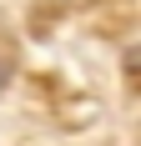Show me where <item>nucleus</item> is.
<instances>
[{
  "label": "nucleus",
  "instance_id": "1",
  "mask_svg": "<svg viewBox=\"0 0 141 146\" xmlns=\"http://www.w3.org/2000/svg\"><path fill=\"white\" fill-rule=\"evenodd\" d=\"M5 81H10V66H5V60H0V91H5Z\"/></svg>",
  "mask_w": 141,
  "mask_h": 146
}]
</instances>
